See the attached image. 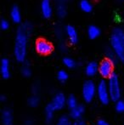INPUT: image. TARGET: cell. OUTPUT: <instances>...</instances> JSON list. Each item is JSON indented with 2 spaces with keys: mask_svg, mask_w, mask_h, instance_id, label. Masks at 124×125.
<instances>
[{
  "mask_svg": "<svg viewBox=\"0 0 124 125\" xmlns=\"http://www.w3.org/2000/svg\"><path fill=\"white\" fill-rule=\"evenodd\" d=\"M32 24L30 21H24L18 26L16 29L14 45V54L15 59L20 62H23L27 56V43L32 31Z\"/></svg>",
  "mask_w": 124,
  "mask_h": 125,
  "instance_id": "obj_1",
  "label": "cell"
},
{
  "mask_svg": "<svg viewBox=\"0 0 124 125\" xmlns=\"http://www.w3.org/2000/svg\"><path fill=\"white\" fill-rule=\"evenodd\" d=\"M111 47L119 61H124V29L120 26H115L111 32Z\"/></svg>",
  "mask_w": 124,
  "mask_h": 125,
  "instance_id": "obj_2",
  "label": "cell"
},
{
  "mask_svg": "<svg viewBox=\"0 0 124 125\" xmlns=\"http://www.w3.org/2000/svg\"><path fill=\"white\" fill-rule=\"evenodd\" d=\"M107 85L111 100L113 101H118L121 97V86L119 78L116 73H113L108 78Z\"/></svg>",
  "mask_w": 124,
  "mask_h": 125,
  "instance_id": "obj_3",
  "label": "cell"
},
{
  "mask_svg": "<svg viewBox=\"0 0 124 125\" xmlns=\"http://www.w3.org/2000/svg\"><path fill=\"white\" fill-rule=\"evenodd\" d=\"M97 94V87L91 80L86 81L83 86V97L86 102H91Z\"/></svg>",
  "mask_w": 124,
  "mask_h": 125,
  "instance_id": "obj_4",
  "label": "cell"
},
{
  "mask_svg": "<svg viewBox=\"0 0 124 125\" xmlns=\"http://www.w3.org/2000/svg\"><path fill=\"white\" fill-rule=\"evenodd\" d=\"M97 95L99 98V101L102 104H106L109 103L111 97H110L109 94V89H108V85L107 83L105 81L102 80L99 82V83L97 86Z\"/></svg>",
  "mask_w": 124,
  "mask_h": 125,
  "instance_id": "obj_5",
  "label": "cell"
},
{
  "mask_svg": "<svg viewBox=\"0 0 124 125\" xmlns=\"http://www.w3.org/2000/svg\"><path fill=\"white\" fill-rule=\"evenodd\" d=\"M113 65L114 63L109 59H104L99 65V73L103 77L109 78L113 74Z\"/></svg>",
  "mask_w": 124,
  "mask_h": 125,
  "instance_id": "obj_6",
  "label": "cell"
},
{
  "mask_svg": "<svg viewBox=\"0 0 124 125\" xmlns=\"http://www.w3.org/2000/svg\"><path fill=\"white\" fill-rule=\"evenodd\" d=\"M36 50L41 54H48L53 50V44L45 38H38L35 43Z\"/></svg>",
  "mask_w": 124,
  "mask_h": 125,
  "instance_id": "obj_7",
  "label": "cell"
},
{
  "mask_svg": "<svg viewBox=\"0 0 124 125\" xmlns=\"http://www.w3.org/2000/svg\"><path fill=\"white\" fill-rule=\"evenodd\" d=\"M66 96L63 94H61V93H59V94L55 95V97L53 98L50 105H51V106L53 107V109L55 111H59V110H61L63 107L66 105Z\"/></svg>",
  "mask_w": 124,
  "mask_h": 125,
  "instance_id": "obj_8",
  "label": "cell"
},
{
  "mask_svg": "<svg viewBox=\"0 0 124 125\" xmlns=\"http://www.w3.org/2000/svg\"><path fill=\"white\" fill-rule=\"evenodd\" d=\"M65 31H66V36L68 37L70 43H76L78 40V33L77 30L76 29L74 26L71 24H67L65 26Z\"/></svg>",
  "mask_w": 124,
  "mask_h": 125,
  "instance_id": "obj_9",
  "label": "cell"
},
{
  "mask_svg": "<svg viewBox=\"0 0 124 125\" xmlns=\"http://www.w3.org/2000/svg\"><path fill=\"white\" fill-rule=\"evenodd\" d=\"M40 10H41V13L43 16L46 18H49L53 13L51 0H41Z\"/></svg>",
  "mask_w": 124,
  "mask_h": 125,
  "instance_id": "obj_10",
  "label": "cell"
},
{
  "mask_svg": "<svg viewBox=\"0 0 124 125\" xmlns=\"http://www.w3.org/2000/svg\"><path fill=\"white\" fill-rule=\"evenodd\" d=\"M10 15L11 20L15 23H19L21 20V14H20V10L18 7V5L13 4L10 7Z\"/></svg>",
  "mask_w": 124,
  "mask_h": 125,
  "instance_id": "obj_11",
  "label": "cell"
},
{
  "mask_svg": "<svg viewBox=\"0 0 124 125\" xmlns=\"http://www.w3.org/2000/svg\"><path fill=\"white\" fill-rule=\"evenodd\" d=\"M1 74L4 79L10 77V61L7 58H3L1 61Z\"/></svg>",
  "mask_w": 124,
  "mask_h": 125,
  "instance_id": "obj_12",
  "label": "cell"
},
{
  "mask_svg": "<svg viewBox=\"0 0 124 125\" xmlns=\"http://www.w3.org/2000/svg\"><path fill=\"white\" fill-rule=\"evenodd\" d=\"M99 72V65L95 61H90L85 67V73L89 77H93Z\"/></svg>",
  "mask_w": 124,
  "mask_h": 125,
  "instance_id": "obj_13",
  "label": "cell"
},
{
  "mask_svg": "<svg viewBox=\"0 0 124 125\" xmlns=\"http://www.w3.org/2000/svg\"><path fill=\"white\" fill-rule=\"evenodd\" d=\"M83 113H84V106L82 105H78L75 108L71 109L70 115H71V118H73L76 121V120H79L80 117L83 116Z\"/></svg>",
  "mask_w": 124,
  "mask_h": 125,
  "instance_id": "obj_14",
  "label": "cell"
},
{
  "mask_svg": "<svg viewBox=\"0 0 124 125\" xmlns=\"http://www.w3.org/2000/svg\"><path fill=\"white\" fill-rule=\"evenodd\" d=\"M2 122L3 125H12L13 116L9 109H4L2 112Z\"/></svg>",
  "mask_w": 124,
  "mask_h": 125,
  "instance_id": "obj_15",
  "label": "cell"
},
{
  "mask_svg": "<svg viewBox=\"0 0 124 125\" xmlns=\"http://www.w3.org/2000/svg\"><path fill=\"white\" fill-rule=\"evenodd\" d=\"M55 11H56V15L60 18L65 17L66 15V14H67L66 3H55Z\"/></svg>",
  "mask_w": 124,
  "mask_h": 125,
  "instance_id": "obj_16",
  "label": "cell"
},
{
  "mask_svg": "<svg viewBox=\"0 0 124 125\" xmlns=\"http://www.w3.org/2000/svg\"><path fill=\"white\" fill-rule=\"evenodd\" d=\"M87 32L90 38H96L100 34V29L96 25H89L87 29Z\"/></svg>",
  "mask_w": 124,
  "mask_h": 125,
  "instance_id": "obj_17",
  "label": "cell"
},
{
  "mask_svg": "<svg viewBox=\"0 0 124 125\" xmlns=\"http://www.w3.org/2000/svg\"><path fill=\"white\" fill-rule=\"evenodd\" d=\"M79 7L84 12H90L93 9V5L89 0H80Z\"/></svg>",
  "mask_w": 124,
  "mask_h": 125,
  "instance_id": "obj_18",
  "label": "cell"
},
{
  "mask_svg": "<svg viewBox=\"0 0 124 125\" xmlns=\"http://www.w3.org/2000/svg\"><path fill=\"white\" fill-rule=\"evenodd\" d=\"M55 111L53 109V107L51 106L50 104H48L46 106V109H45V117H46V121L48 123H51L52 120H53L54 117V112Z\"/></svg>",
  "mask_w": 124,
  "mask_h": 125,
  "instance_id": "obj_19",
  "label": "cell"
},
{
  "mask_svg": "<svg viewBox=\"0 0 124 125\" xmlns=\"http://www.w3.org/2000/svg\"><path fill=\"white\" fill-rule=\"evenodd\" d=\"M105 54H106V56H107V59H109L110 61H111L113 63L116 62L118 61V57L117 55L116 54V53L114 52V50L111 48H106L105 50Z\"/></svg>",
  "mask_w": 124,
  "mask_h": 125,
  "instance_id": "obj_20",
  "label": "cell"
},
{
  "mask_svg": "<svg viewBox=\"0 0 124 125\" xmlns=\"http://www.w3.org/2000/svg\"><path fill=\"white\" fill-rule=\"evenodd\" d=\"M66 105H68V107L69 108L73 109L75 108L76 106H77L78 104H77V100H76V98L75 97L74 95H71L68 97V99L66 100Z\"/></svg>",
  "mask_w": 124,
  "mask_h": 125,
  "instance_id": "obj_21",
  "label": "cell"
},
{
  "mask_svg": "<svg viewBox=\"0 0 124 125\" xmlns=\"http://www.w3.org/2000/svg\"><path fill=\"white\" fill-rule=\"evenodd\" d=\"M63 63L67 68H73L76 66V61L69 56H66L63 58Z\"/></svg>",
  "mask_w": 124,
  "mask_h": 125,
  "instance_id": "obj_22",
  "label": "cell"
},
{
  "mask_svg": "<svg viewBox=\"0 0 124 125\" xmlns=\"http://www.w3.org/2000/svg\"><path fill=\"white\" fill-rule=\"evenodd\" d=\"M56 125H71V120H70L69 117H67L66 115H63L58 119Z\"/></svg>",
  "mask_w": 124,
  "mask_h": 125,
  "instance_id": "obj_23",
  "label": "cell"
},
{
  "mask_svg": "<svg viewBox=\"0 0 124 125\" xmlns=\"http://www.w3.org/2000/svg\"><path fill=\"white\" fill-rule=\"evenodd\" d=\"M31 67L28 64H24L21 67V74L26 77H28L31 76Z\"/></svg>",
  "mask_w": 124,
  "mask_h": 125,
  "instance_id": "obj_24",
  "label": "cell"
},
{
  "mask_svg": "<svg viewBox=\"0 0 124 125\" xmlns=\"http://www.w3.org/2000/svg\"><path fill=\"white\" fill-rule=\"evenodd\" d=\"M55 36L59 38H61L64 35V33H66L65 31V27H62L60 25H56L55 28Z\"/></svg>",
  "mask_w": 124,
  "mask_h": 125,
  "instance_id": "obj_25",
  "label": "cell"
},
{
  "mask_svg": "<svg viewBox=\"0 0 124 125\" xmlns=\"http://www.w3.org/2000/svg\"><path fill=\"white\" fill-rule=\"evenodd\" d=\"M39 104V99L37 95H33L31 97L29 98L28 100V105H30L31 107H36Z\"/></svg>",
  "mask_w": 124,
  "mask_h": 125,
  "instance_id": "obj_26",
  "label": "cell"
},
{
  "mask_svg": "<svg viewBox=\"0 0 124 125\" xmlns=\"http://www.w3.org/2000/svg\"><path fill=\"white\" fill-rule=\"evenodd\" d=\"M57 77H58V79L60 81V82H65V81L67 80L68 74L66 71H64V70H60V71H59Z\"/></svg>",
  "mask_w": 124,
  "mask_h": 125,
  "instance_id": "obj_27",
  "label": "cell"
},
{
  "mask_svg": "<svg viewBox=\"0 0 124 125\" xmlns=\"http://www.w3.org/2000/svg\"><path fill=\"white\" fill-rule=\"evenodd\" d=\"M116 110L120 113H124V100H119L118 101H116Z\"/></svg>",
  "mask_w": 124,
  "mask_h": 125,
  "instance_id": "obj_28",
  "label": "cell"
},
{
  "mask_svg": "<svg viewBox=\"0 0 124 125\" xmlns=\"http://www.w3.org/2000/svg\"><path fill=\"white\" fill-rule=\"evenodd\" d=\"M10 26V22H9L8 20H6L5 18H2L1 20V22H0V26L3 30H5L9 27Z\"/></svg>",
  "mask_w": 124,
  "mask_h": 125,
  "instance_id": "obj_29",
  "label": "cell"
},
{
  "mask_svg": "<svg viewBox=\"0 0 124 125\" xmlns=\"http://www.w3.org/2000/svg\"><path fill=\"white\" fill-rule=\"evenodd\" d=\"M71 125H85V124H84V122H83V120L79 119V120H76Z\"/></svg>",
  "mask_w": 124,
  "mask_h": 125,
  "instance_id": "obj_30",
  "label": "cell"
},
{
  "mask_svg": "<svg viewBox=\"0 0 124 125\" xmlns=\"http://www.w3.org/2000/svg\"><path fill=\"white\" fill-rule=\"evenodd\" d=\"M97 125H109L107 122H105V120H99V122H98Z\"/></svg>",
  "mask_w": 124,
  "mask_h": 125,
  "instance_id": "obj_31",
  "label": "cell"
},
{
  "mask_svg": "<svg viewBox=\"0 0 124 125\" xmlns=\"http://www.w3.org/2000/svg\"><path fill=\"white\" fill-rule=\"evenodd\" d=\"M55 3H67L68 0H55Z\"/></svg>",
  "mask_w": 124,
  "mask_h": 125,
  "instance_id": "obj_32",
  "label": "cell"
},
{
  "mask_svg": "<svg viewBox=\"0 0 124 125\" xmlns=\"http://www.w3.org/2000/svg\"><path fill=\"white\" fill-rule=\"evenodd\" d=\"M25 125H33V122L30 119H28L25 122Z\"/></svg>",
  "mask_w": 124,
  "mask_h": 125,
  "instance_id": "obj_33",
  "label": "cell"
},
{
  "mask_svg": "<svg viewBox=\"0 0 124 125\" xmlns=\"http://www.w3.org/2000/svg\"><path fill=\"white\" fill-rule=\"evenodd\" d=\"M33 93H34V94H37V93H38V87L37 85H35V86H33Z\"/></svg>",
  "mask_w": 124,
  "mask_h": 125,
  "instance_id": "obj_34",
  "label": "cell"
},
{
  "mask_svg": "<svg viewBox=\"0 0 124 125\" xmlns=\"http://www.w3.org/2000/svg\"><path fill=\"white\" fill-rule=\"evenodd\" d=\"M0 100H1V101H4V100H5V96L2 95L1 97H0Z\"/></svg>",
  "mask_w": 124,
  "mask_h": 125,
  "instance_id": "obj_35",
  "label": "cell"
}]
</instances>
